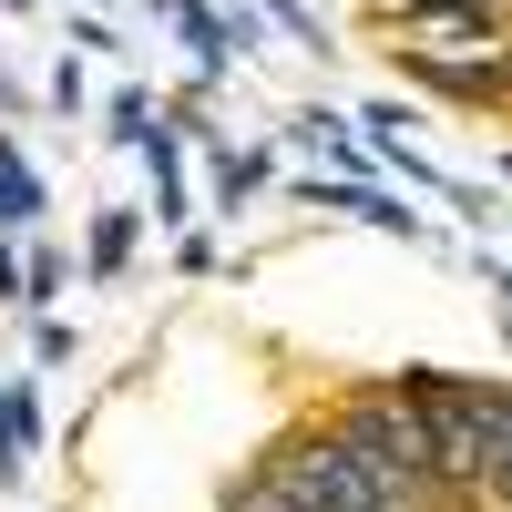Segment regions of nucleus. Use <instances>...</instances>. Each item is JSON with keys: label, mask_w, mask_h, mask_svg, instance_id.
Segmentation results:
<instances>
[{"label": "nucleus", "mask_w": 512, "mask_h": 512, "mask_svg": "<svg viewBox=\"0 0 512 512\" xmlns=\"http://www.w3.org/2000/svg\"><path fill=\"white\" fill-rule=\"evenodd\" d=\"M31 461H41V400L21 390V379H11V390H0V472H31Z\"/></svg>", "instance_id": "nucleus-3"}, {"label": "nucleus", "mask_w": 512, "mask_h": 512, "mask_svg": "<svg viewBox=\"0 0 512 512\" xmlns=\"http://www.w3.org/2000/svg\"><path fill=\"white\" fill-rule=\"evenodd\" d=\"M328 441L359 461V472L390 492L400 512H431V502H451L441 492V451H431V420L410 410V390H349L338 400V420H328Z\"/></svg>", "instance_id": "nucleus-2"}, {"label": "nucleus", "mask_w": 512, "mask_h": 512, "mask_svg": "<svg viewBox=\"0 0 512 512\" xmlns=\"http://www.w3.org/2000/svg\"><path fill=\"white\" fill-rule=\"evenodd\" d=\"M400 390L431 420L441 492H482L512 512V390H492V379H400Z\"/></svg>", "instance_id": "nucleus-1"}, {"label": "nucleus", "mask_w": 512, "mask_h": 512, "mask_svg": "<svg viewBox=\"0 0 512 512\" xmlns=\"http://www.w3.org/2000/svg\"><path fill=\"white\" fill-rule=\"evenodd\" d=\"M41 205H52V195H41V175L21 164V144L0 134V226H41Z\"/></svg>", "instance_id": "nucleus-4"}, {"label": "nucleus", "mask_w": 512, "mask_h": 512, "mask_svg": "<svg viewBox=\"0 0 512 512\" xmlns=\"http://www.w3.org/2000/svg\"><path fill=\"white\" fill-rule=\"evenodd\" d=\"M226 512H297V502H287V492H277V482H267V472H246V482H236V492H226Z\"/></svg>", "instance_id": "nucleus-7"}, {"label": "nucleus", "mask_w": 512, "mask_h": 512, "mask_svg": "<svg viewBox=\"0 0 512 512\" xmlns=\"http://www.w3.org/2000/svg\"><path fill=\"white\" fill-rule=\"evenodd\" d=\"M113 134L144 144V134H154V103H144V93H113Z\"/></svg>", "instance_id": "nucleus-8"}, {"label": "nucleus", "mask_w": 512, "mask_h": 512, "mask_svg": "<svg viewBox=\"0 0 512 512\" xmlns=\"http://www.w3.org/2000/svg\"><path fill=\"white\" fill-rule=\"evenodd\" d=\"M41 297H62V246H31L21 256V308H41Z\"/></svg>", "instance_id": "nucleus-5"}, {"label": "nucleus", "mask_w": 512, "mask_h": 512, "mask_svg": "<svg viewBox=\"0 0 512 512\" xmlns=\"http://www.w3.org/2000/svg\"><path fill=\"white\" fill-rule=\"evenodd\" d=\"M123 246H134V216H123V205H113V216L93 226V267H103V277L123 267Z\"/></svg>", "instance_id": "nucleus-6"}]
</instances>
